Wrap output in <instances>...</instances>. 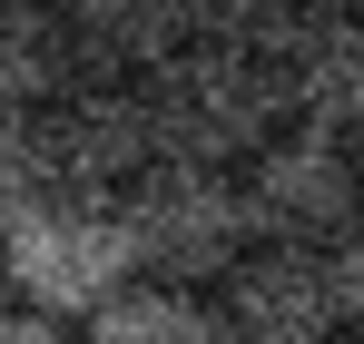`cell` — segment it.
Listing matches in <instances>:
<instances>
[{
	"mask_svg": "<svg viewBox=\"0 0 364 344\" xmlns=\"http://www.w3.org/2000/svg\"><path fill=\"white\" fill-rule=\"evenodd\" d=\"M0 344H79V335L50 325V315H0Z\"/></svg>",
	"mask_w": 364,
	"mask_h": 344,
	"instance_id": "5bb4252c",
	"label": "cell"
},
{
	"mask_svg": "<svg viewBox=\"0 0 364 344\" xmlns=\"http://www.w3.org/2000/svg\"><path fill=\"white\" fill-rule=\"evenodd\" d=\"M305 20V0H197V40H237V50H276Z\"/></svg>",
	"mask_w": 364,
	"mask_h": 344,
	"instance_id": "8fae6325",
	"label": "cell"
},
{
	"mask_svg": "<svg viewBox=\"0 0 364 344\" xmlns=\"http://www.w3.org/2000/svg\"><path fill=\"white\" fill-rule=\"evenodd\" d=\"M305 10H325V20H364V0H305Z\"/></svg>",
	"mask_w": 364,
	"mask_h": 344,
	"instance_id": "9a60e30c",
	"label": "cell"
},
{
	"mask_svg": "<svg viewBox=\"0 0 364 344\" xmlns=\"http://www.w3.org/2000/svg\"><path fill=\"white\" fill-rule=\"evenodd\" d=\"M138 109L158 128V158L178 168H256L276 138H286V89H276V59L237 50V40H187L168 69L138 79Z\"/></svg>",
	"mask_w": 364,
	"mask_h": 344,
	"instance_id": "6da1fadb",
	"label": "cell"
},
{
	"mask_svg": "<svg viewBox=\"0 0 364 344\" xmlns=\"http://www.w3.org/2000/svg\"><path fill=\"white\" fill-rule=\"evenodd\" d=\"M60 20L79 50V79H119V89H138L197 40V0H60Z\"/></svg>",
	"mask_w": 364,
	"mask_h": 344,
	"instance_id": "ba28073f",
	"label": "cell"
},
{
	"mask_svg": "<svg viewBox=\"0 0 364 344\" xmlns=\"http://www.w3.org/2000/svg\"><path fill=\"white\" fill-rule=\"evenodd\" d=\"M79 89V50H69L60 0H0V118L30 128Z\"/></svg>",
	"mask_w": 364,
	"mask_h": 344,
	"instance_id": "9c48e42d",
	"label": "cell"
},
{
	"mask_svg": "<svg viewBox=\"0 0 364 344\" xmlns=\"http://www.w3.org/2000/svg\"><path fill=\"white\" fill-rule=\"evenodd\" d=\"M30 148H40V187L89 197V207H128L138 177L158 168V128L119 79H79L50 118H30Z\"/></svg>",
	"mask_w": 364,
	"mask_h": 344,
	"instance_id": "277c9868",
	"label": "cell"
},
{
	"mask_svg": "<svg viewBox=\"0 0 364 344\" xmlns=\"http://www.w3.org/2000/svg\"><path fill=\"white\" fill-rule=\"evenodd\" d=\"M325 266H335V305H345V335H364V227L345 236V246H335Z\"/></svg>",
	"mask_w": 364,
	"mask_h": 344,
	"instance_id": "4fadbf2b",
	"label": "cell"
},
{
	"mask_svg": "<svg viewBox=\"0 0 364 344\" xmlns=\"http://www.w3.org/2000/svg\"><path fill=\"white\" fill-rule=\"evenodd\" d=\"M40 197H50V187H40V148H30V128H10V118H0V236L20 227Z\"/></svg>",
	"mask_w": 364,
	"mask_h": 344,
	"instance_id": "7c38bea8",
	"label": "cell"
},
{
	"mask_svg": "<svg viewBox=\"0 0 364 344\" xmlns=\"http://www.w3.org/2000/svg\"><path fill=\"white\" fill-rule=\"evenodd\" d=\"M355 158H364V138H355Z\"/></svg>",
	"mask_w": 364,
	"mask_h": 344,
	"instance_id": "ac0fdd59",
	"label": "cell"
},
{
	"mask_svg": "<svg viewBox=\"0 0 364 344\" xmlns=\"http://www.w3.org/2000/svg\"><path fill=\"white\" fill-rule=\"evenodd\" d=\"M217 325H227V344H335L345 335L335 266L305 246H256L217 286Z\"/></svg>",
	"mask_w": 364,
	"mask_h": 344,
	"instance_id": "8992f818",
	"label": "cell"
},
{
	"mask_svg": "<svg viewBox=\"0 0 364 344\" xmlns=\"http://www.w3.org/2000/svg\"><path fill=\"white\" fill-rule=\"evenodd\" d=\"M79 344H227V325H217V295L138 276L119 305H99V315L79 325Z\"/></svg>",
	"mask_w": 364,
	"mask_h": 344,
	"instance_id": "30bf717a",
	"label": "cell"
},
{
	"mask_svg": "<svg viewBox=\"0 0 364 344\" xmlns=\"http://www.w3.org/2000/svg\"><path fill=\"white\" fill-rule=\"evenodd\" d=\"M246 207H256V246L335 256V246L364 227V158H355V138L286 128V138L246 168Z\"/></svg>",
	"mask_w": 364,
	"mask_h": 344,
	"instance_id": "5b68a950",
	"label": "cell"
},
{
	"mask_svg": "<svg viewBox=\"0 0 364 344\" xmlns=\"http://www.w3.org/2000/svg\"><path fill=\"white\" fill-rule=\"evenodd\" d=\"M0 315H20V305H10V276H0Z\"/></svg>",
	"mask_w": 364,
	"mask_h": 344,
	"instance_id": "2e32d148",
	"label": "cell"
},
{
	"mask_svg": "<svg viewBox=\"0 0 364 344\" xmlns=\"http://www.w3.org/2000/svg\"><path fill=\"white\" fill-rule=\"evenodd\" d=\"M128 236H138V266H148L158 286L217 295L246 256H256L246 177L237 168H178V158H158V168L138 177V197H128Z\"/></svg>",
	"mask_w": 364,
	"mask_h": 344,
	"instance_id": "3957f363",
	"label": "cell"
},
{
	"mask_svg": "<svg viewBox=\"0 0 364 344\" xmlns=\"http://www.w3.org/2000/svg\"><path fill=\"white\" fill-rule=\"evenodd\" d=\"M0 276L20 315H50V325H89L99 305H119L148 266H138V236L128 207H89V197H40L20 227L0 236Z\"/></svg>",
	"mask_w": 364,
	"mask_h": 344,
	"instance_id": "7a4b0ae2",
	"label": "cell"
},
{
	"mask_svg": "<svg viewBox=\"0 0 364 344\" xmlns=\"http://www.w3.org/2000/svg\"><path fill=\"white\" fill-rule=\"evenodd\" d=\"M335 344H364V335H335Z\"/></svg>",
	"mask_w": 364,
	"mask_h": 344,
	"instance_id": "e0dca14e",
	"label": "cell"
},
{
	"mask_svg": "<svg viewBox=\"0 0 364 344\" xmlns=\"http://www.w3.org/2000/svg\"><path fill=\"white\" fill-rule=\"evenodd\" d=\"M266 59H276V89H286V128L364 138V20H325V10H305Z\"/></svg>",
	"mask_w": 364,
	"mask_h": 344,
	"instance_id": "52a82bcc",
	"label": "cell"
}]
</instances>
